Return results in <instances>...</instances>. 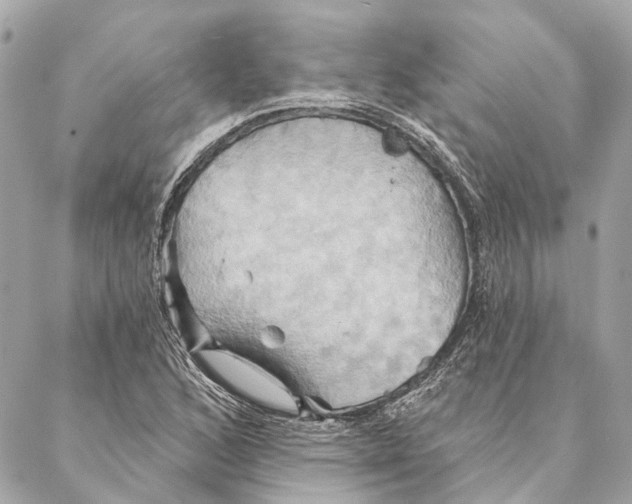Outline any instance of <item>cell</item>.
Instances as JSON below:
<instances>
[{"label":"cell","instance_id":"obj_1","mask_svg":"<svg viewBox=\"0 0 632 504\" xmlns=\"http://www.w3.org/2000/svg\"><path fill=\"white\" fill-rule=\"evenodd\" d=\"M196 359L227 389L244 400L283 414L298 413V402L290 390L250 360L222 349L200 351Z\"/></svg>","mask_w":632,"mask_h":504}]
</instances>
